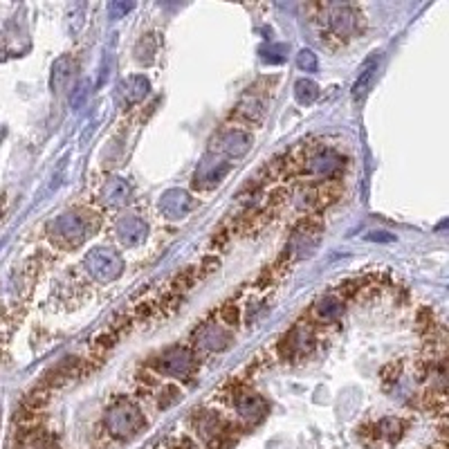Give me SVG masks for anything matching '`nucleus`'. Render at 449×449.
Segmentation results:
<instances>
[{
    "label": "nucleus",
    "instance_id": "nucleus-1",
    "mask_svg": "<svg viewBox=\"0 0 449 449\" xmlns=\"http://www.w3.org/2000/svg\"><path fill=\"white\" fill-rule=\"evenodd\" d=\"M97 227V218L88 214V211H65L61 214L55 222L50 224V236L59 247L70 249V247H79L88 236L95 232Z\"/></svg>",
    "mask_w": 449,
    "mask_h": 449
},
{
    "label": "nucleus",
    "instance_id": "nucleus-2",
    "mask_svg": "<svg viewBox=\"0 0 449 449\" xmlns=\"http://www.w3.org/2000/svg\"><path fill=\"white\" fill-rule=\"evenodd\" d=\"M103 425H106L108 436H113L117 441H126L130 436H135L137 431H142L144 425H147V420H144L142 409L135 402L120 400L106 411Z\"/></svg>",
    "mask_w": 449,
    "mask_h": 449
},
{
    "label": "nucleus",
    "instance_id": "nucleus-3",
    "mask_svg": "<svg viewBox=\"0 0 449 449\" xmlns=\"http://www.w3.org/2000/svg\"><path fill=\"white\" fill-rule=\"evenodd\" d=\"M153 368L164 377H176V380H187L195 373L198 362L195 355L189 348H169L160 358L153 362Z\"/></svg>",
    "mask_w": 449,
    "mask_h": 449
},
{
    "label": "nucleus",
    "instance_id": "nucleus-4",
    "mask_svg": "<svg viewBox=\"0 0 449 449\" xmlns=\"http://www.w3.org/2000/svg\"><path fill=\"white\" fill-rule=\"evenodd\" d=\"M86 270H88V274L92 276V279L106 283V281L117 279V276L122 274L124 261H122L120 254L113 252V249L99 247V249H95V252H90L86 256Z\"/></svg>",
    "mask_w": 449,
    "mask_h": 449
},
{
    "label": "nucleus",
    "instance_id": "nucleus-5",
    "mask_svg": "<svg viewBox=\"0 0 449 449\" xmlns=\"http://www.w3.org/2000/svg\"><path fill=\"white\" fill-rule=\"evenodd\" d=\"M249 144H252L249 133H245V130H241V128H229V130H224V133H220L218 140H214L211 151L222 153L227 157H241V155L247 153Z\"/></svg>",
    "mask_w": 449,
    "mask_h": 449
},
{
    "label": "nucleus",
    "instance_id": "nucleus-6",
    "mask_svg": "<svg viewBox=\"0 0 449 449\" xmlns=\"http://www.w3.org/2000/svg\"><path fill=\"white\" fill-rule=\"evenodd\" d=\"M193 344L198 348H203L207 353L211 351H220L229 344V333L222 328V324L216 322H207L193 333Z\"/></svg>",
    "mask_w": 449,
    "mask_h": 449
},
{
    "label": "nucleus",
    "instance_id": "nucleus-7",
    "mask_svg": "<svg viewBox=\"0 0 449 449\" xmlns=\"http://www.w3.org/2000/svg\"><path fill=\"white\" fill-rule=\"evenodd\" d=\"M326 25L335 36L344 38L358 30V14L346 5H333V7H328Z\"/></svg>",
    "mask_w": 449,
    "mask_h": 449
},
{
    "label": "nucleus",
    "instance_id": "nucleus-8",
    "mask_svg": "<svg viewBox=\"0 0 449 449\" xmlns=\"http://www.w3.org/2000/svg\"><path fill=\"white\" fill-rule=\"evenodd\" d=\"M234 409L239 411V416L247 422V425H254V422H258L263 416L268 414V402L261 398V395L256 393H249V391H243V393H236V398L232 400Z\"/></svg>",
    "mask_w": 449,
    "mask_h": 449
},
{
    "label": "nucleus",
    "instance_id": "nucleus-9",
    "mask_svg": "<svg viewBox=\"0 0 449 449\" xmlns=\"http://www.w3.org/2000/svg\"><path fill=\"white\" fill-rule=\"evenodd\" d=\"M115 234L124 247H137L147 241L149 227H147V222L137 216H124L115 224Z\"/></svg>",
    "mask_w": 449,
    "mask_h": 449
},
{
    "label": "nucleus",
    "instance_id": "nucleus-10",
    "mask_svg": "<svg viewBox=\"0 0 449 449\" xmlns=\"http://www.w3.org/2000/svg\"><path fill=\"white\" fill-rule=\"evenodd\" d=\"M193 207V200L189 193H184L180 189H171L162 195L160 200V211L166 218H182L187 216Z\"/></svg>",
    "mask_w": 449,
    "mask_h": 449
},
{
    "label": "nucleus",
    "instance_id": "nucleus-11",
    "mask_svg": "<svg viewBox=\"0 0 449 449\" xmlns=\"http://www.w3.org/2000/svg\"><path fill=\"white\" fill-rule=\"evenodd\" d=\"M377 68H380V55L375 52L373 57H368L364 63H362V68H360V74L358 79H355V84H353V99L355 101H362L366 97V92L371 90L373 81H375V74H377Z\"/></svg>",
    "mask_w": 449,
    "mask_h": 449
},
{
    "label": "nucleus",
    "instance_id": "nucleus-12",
    "mask_svg": "<svg viewBox=\"0 0 449 449\" xmlns=\"http://www.w3.org/2000/svg\"><path fill=\"white\" fill-rule=\"evenodd\" d=\"M402 433H404V422L400 418H385V420H380L377 425H373V441L375 445H387L391 447L393 443H398L402 438Z\"/></svg>",
    "mask_w": 449,
    "mask_h": 449
},
{
    "label": "nucleus",
    "instance_id": "nucleus-13",
    "mask_svg": "<svg viewBox=\"0 0 449 449\" xmlns=\"http://www.w3.org/2000/svg\"><path fill=\"white\" fill-rule=\"evenodd\" d=\"M312 314L317 322H337L339 317L344 314V303H341V299H337L335 295H326L324 299L314 303Z\"/></svg>",
    "mask_w": 449,
    "mask_h": 449
},
{
    "label": "nucleus",
    "instance_id": "nucleus-14",
    "mask_svg": "<svg viewBox=\"0 0 449 449\" xmlns=\"http://www.w3.org/2000/svg\"><path fill=\"white\" fill-rule=\"evenodd\" d=\"M130 189H128V182L122 180V178H113L108 184H106V189L101 193V200L106 205H110V207H117V205H122L126 198H128Z\"/></svg>",
    "mask_w": 449,
    "mask_h": 449
},
{
    "label": "nucleus",
    "instance_id": "nucleus-15",
    "mask_svg": "<svg viewBox=\"0 0 449 449\" xmlns=\"http://www.w3.org/2000/svg\"><path fill=\"white\" fill-rule=\"evenodd\" d=\"M149 92V81L144 76H128L124 81V97L126 103H137L147 97Z\"/></svg>",
    "mask_w": 449,
    "mask_h": 449
},
{
    "label": "nucleus",
    "instance_id": "nucleus-16",
    "mask_svg": "<svg viewBox=\"0 0 449 449\" xmlns=\"http://www.w3.org/2000/svg\"><path fill=\"white\" fill-rule=\"evenodd\" d=\"M74 70V61L70 57H61L57 63H55V72H52V86H55L57 92H61L65 86L70 84V72Z\"/></svg>",
    "mask_w": 449,
    "mask_h": 449
},
{
    "label": "nucleus",
    "instance_id": "nucleus-17",
    "mask_svg": "<svg viewBox=\"0 0 449 449\" xmlns=\"http://www.w3.org/2000/svg\"><path fill=\"white\" fill-rule=\"evenodd\" d=\"M295 97L299 103L308 106L319 97V88H317V84L310 81V79H301V81H297V86H295Z\"/></svg>",
    "mask_w": 449,
    "mask_h": 449
},
{
    "label": "nucleus",
    "instance_id": "nucleus-18",
    "mask_svg": "<svg viewBox=\"0 0 449 449\" xmlns=\"http://www.w3.org/2000/svg\"><path fill=\"white\" fill-rule=\"evenodd\" d=\"M297 65L306 72H314L317 70V55H312L310 50H301L297 55Z\"/></svg>",
    "mask_w": 449,
    "mask_h": 449
},
{
    "label": "nucleus",
    "instance_id": "nucleus-19",
    "mask_svg": "<svg viewBox=\"0 0 449 449\" xmlns=\"http://www.w3.org/2000/svg\"><path fill=\"white\" fill-rule=\"evenodd\" d=\"M220 319L222 324H236V319H239V308H236L234 303H227V306L220 310Z\"/></svg>",
    "mask_w": 449,
    "mask_h": 449
}]
</instances>
